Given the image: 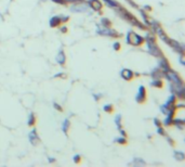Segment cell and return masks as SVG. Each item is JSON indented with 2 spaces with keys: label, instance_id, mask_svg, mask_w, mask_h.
<instances>
[{
  "label": "cell",
  "instance_id": "6da1fadb",
  "mask_svg": "<svg viewBox=\"0 0 185 167\" xmlns=\"http://www.w3.org/2000/svg\"><path fill=\"white\" fill-rule=\"evenodd\" d=\"M121 76H123L125 79H127V80H130V79H132V77H133V73H132L130 69H123V73H121Z\"/></svg>",
  "mask_w": 185,
  "mask_h": 167
},
{
  "label": "cell",
  "instance_id": "3957f363",
  "mask_svg": "<svg viewBox=\"0 0 185 167\" xmlns=\"http://www.w3.org/2000/svg\"><path fill=\"white\" fill-rule=\"evenodd\" d=\"M34 122H35V120H34V116H33V114H30V116H29V125H34Z\"/></svg>",
  "mask_w": 185,
  "mask_h": 167
},
{
  "label": "cell",
  "instance_id": "7a4b0ae2",
  "mask_svg": "<svg viewBox=\"0 0 185 167\" xmlns=\"http://www.w3.org/2000/svg\"><path fill=\"white\" fill-rule=\"evenodd\" d=\"M57 62H59V63H60V64H64V62H65V55L63 54V52H60V54L57 55Z\"/></svg>",
  "mask_w": 185,
  "mask_h": 167
}]
</instances>
